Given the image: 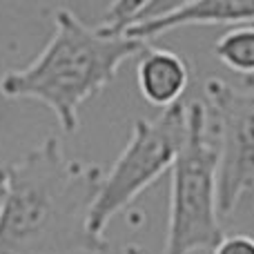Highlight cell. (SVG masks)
<instances>
[{
    "label": "cell",
    "mask_w": 254,
    "mask_h": 254,
    "mask_svg": "<svg viewBox=\"0 0 254 254\" xmlns=\"http://www.w3.org/2000/svg\"><path fill=\"white\" fill-rule=\"evenodd\" d=\"M101 181V167L69 158L56 136L9 163L0 254H107V239L87 225Z\"/></svg>",
    "instance_id": "obj_1"
},
{
    "label": "cell",
    "mask_w": 254,
    "mask_h": 254,
    "mask_svg": "<svg viewBox=\"0 0 254 254\" xmlns=\"http://www.w3.org/2000/svg\"><path fill=\"white\" fill-rule=\"evenodd\" d=\"M147 47L103 25L87 27L69 9L54 16V34L27 67L0 78L7 98H34L54 112L65 134L80 125V107L116 78L121 65Z\"/></svg>",
    "instance_id": "obj_2"
},
{
    "label": "cell",
    "mask_w": 254,
    "mask_h": 254,
    "mask_svg": "<svg viewBox=\"0 0 254 254\" xmlns=\"http://www.w3.org/2000/svg\"><path fill=\"white\" fill-rule=\"evenodd\" d=\"M163 254L214 250L225 237L219 214V152L205 105H188V138L172 167Z\"/></svg>",
    "instance_id": "obj_3"
},
{
    "label": "cell",
    "mask_w": 254,
    "mask_h": 254,
    "mask_svg": "<svg viewBox=\"0 0 254 254\" xmlns=\"http://www.w3.org/2000/svg\"><path fill=\"white\" fill-rule=\"evenodd\" d=\"M188 138V105L183 101L161 110L156 119H138L129 140L103 174L101 190L89 210V232L105 239V230L116 214L131 205L149 185L172 170Z\"/></svg>",
    "instance_id": "obj_4"
},
{
    "label": "cell",
    "mask_w": 254,
    "mask_h": 254,
    "mask_svg": "<svg viewBox=\"0 0 254 254\" xmlns=\"http://www.w3.org/2000/svg\"><path fill=\"white\" fill-rule=\"evenodd\" d=\"M203 94L219 152V214L225 219L254 188V83L239 89L210 78Z\"/></svg>",
    "instance_id": "obj_5"
},
{
    "label": "cell",
    "mask_w": 254,
    "mask_h": 254,
    "mask_svg": "<svg viewBox=\"0 0 254 254\" xmlns=\"http://www.w3.org/2000/svg\"><path fill=\"white\" fill-rule=\"evenodd\" d=\"M192 80V69L181 54L172 49L145 47L136 65L138 92L149 105L167 110L181 103Z\"/></svg>",
    "instance_id": "obj_6"
},
{
    "label": "cell",
    "mask_w": 254,
    "mask_h": 254,
    "mask_svg": "<svg viewBox=\"0 0 254 254\" xmlns=\"http://www.w3.org/2000/svg\"><path fill=\"white\" fill-rule=\"evenodd\" d=\"M214 56L225 69L254 83V25L228 29L214 43Z\"/></svg>",
    "instance_id": "obj_7"
},
{
    "label": "cell",
    "mask_w": 254,
    "mask_h": 254,
    "mask_svg": "<svg viewBox=\"0 0 254 254\" xmlns=\"http://www.w3.org/2000/svg\"><path fill=\"white\" fill-rule=\"evenodd\" d=\"M212 254H254V237L250 234H228L219 241Z\"/></svg>",
    "instance_id": "obj_8"
},
{
    "label": "cell",
    "mask_w": 254,
    "mask_h": 254,
    "mask_svg": "<svg viewBox=\"0 0 254 254\" xmlns=\"http://www.w3.org/2000/svg\"><path fill=\"white\" fill-rule=\"evenodd\" d=\"M123 254H145V252H143V248H138V246H125Z\"/></svg>",
    "instance_id": "obj_9"
},
{
    "label": "cell",
    "mask_w": 254,
    "mask_h": 254,
    "mask_svg": "<svg viewBox=\"0 0 254 254\" xmlns=\"http://www.w3.org/2000/svg\"><path fill=\"white\" fill-rule=\"evenodd\" d=\"M4 196V167H0V203H2Z\"/></svg>",
    "instance_id": "obj_10"
}]
</instances>
